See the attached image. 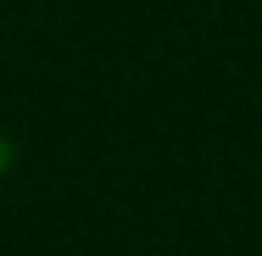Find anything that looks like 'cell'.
<instances>
[{
	"label": "cell",
	"instance_id": "6da1fadb",
	"mask_svg": "<svg viewBox=\"0 0 262 256\" xmlns=\"http://www.w3.org/2000/svg\"><path fill=\"white\" fill-rule=\"evenodd\" d=\"M11 167V145H6V134H0V173Z\"/></svg>",
	"mask_w": 262,
	"mask_h": 256
}]
</instances>
